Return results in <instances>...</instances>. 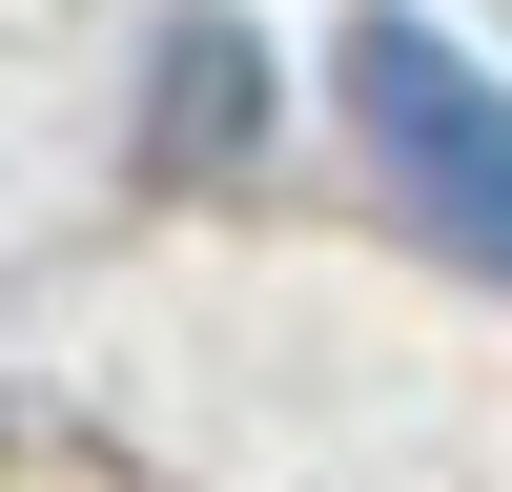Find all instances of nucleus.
Segmentation results:
<instances>
[{
  "label": "nucleus",
  "mask_w": 512,
  "mask_h": 492,
  "mask_svg": "<svg viewBox=\"0 0 512 492\" xmlns=\"http://www.w3.org/2000/svg\"><path fill=\"white\" fill-rule=\"evenodd\" d=\"M349 123H369V164H390L472 267H512V82L492 62H451L431 21L369 0V21H349Z\"/></svg>",
  "instance_id": "nucleus-1"
},
{
  "label": "nucleus",
  "mask_w": 512,
  "mask_h": 492,
  "mask_svg": "<svg viewBox=\"0 0 512 492\" xmlns=\"http://www.w3.org/2000/svg\"><path fill=\"white\" fill-rule=\"evenodd\" d=\"M185 144H246V41H226V21L185 41Z\"/></svg>",
  "instance_id": "nucleus-2"
}]
</instances>
